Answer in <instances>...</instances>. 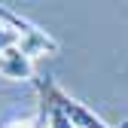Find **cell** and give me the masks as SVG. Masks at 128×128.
I'll return each mask as SVG.
<instances>
[{"label": "cell", "instance_id": "obj_1", "mask_svg": "<svg viewBox=\"0 0 128 128\" xmlns=\"http://www.w3.org/2000/svg\"><path fill=\"white\" fill-rule=\"evenodd\" d=\"M0 22H3V24H9V28L15 30V37H18V46H22V52H28L30 58L58 52V43H55L49 34H46V30H40L34 22H28L24 15L12 12V9H9V6H3V3H0Z\"/></svg>", "mask_w": 128, "mask_h": 128}, {"label": "cell", "instance_id": "obj_2", "mask_svg": "<svg viewBox=\"0 0 128 128\" xmlns=\"http://www.w3.org/2000/svg\"><path fill=\"white\" fill-rule=\"evenodd\" d=\"M0 76L12 79V82H22V79L34 82V58L28 52H22V46H12V49L0 52Z\"/></svg>", "mask_w": 128, "mask_h": 128}, {"label": "cell", "instance_id": "obj_3", "mask_svg": "<svg viewBox=\"0 0 128 128\" xmlns=\"http://www.w3.org/2000/svg\"><path fill=\"white\" fill-rule=\"evenodd\" d=\"M55 98H58V104L64 107V113L70 116L73 128H110V125H107V122H104L101 116H94L88 107H82L79 101H73L70 94L64 92V88H58V86H55ZM122 128H128V122H125Z\"/></svg>", "mask_w": 128, "mask_h": 128}, {"label": "cell", "instance_id": "obj_4", "mask_svg": "<svg viewBox=\"0 0 128 128\" xmlns=\"http://www.w3.org/2000/svg\"><path fill=\"white\" fill-rule=\"evenodd\" d=\"M12 46H18V37H15V30H12L9 24H3V22H0V52L12 49Z\"/></svg>", "mask_w": 128, "mask_h": 128}, {"label": "cell", "instance_id": "obj_5", "mask_svg": "<svg viewBox=\"0 0 128 128\" xmlns=\"http://www.w3.org/2000/svg\"><path fill=\"white\" fill-rule=\"evenodd\" d=\"M9 128H43V122L37 119V122H15V125H9Z\"/></svg>", "mask_w": 128, "mask_h": 128}]
</instances>
